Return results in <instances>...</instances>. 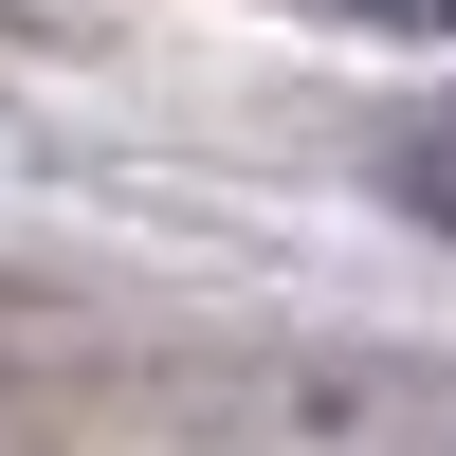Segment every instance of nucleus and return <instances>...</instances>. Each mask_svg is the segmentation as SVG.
I'll return each mask as SVG.
<instances>
[{"mask_svg":"<svg viewBox=\"0 0 456 456\" xmlns=\"http://www.w3.org/2000/svg\"><path fill=\"white\" fill-rule=\"evenodd\" d=\"M384 201L420 219V238H456V92H438V110H402V128H384Z\"/></svg>","mask_w":456,"mask_h":456,"instance_id":"nucleus-1","label":"nucleus"},{"mask_svg":"<svg viewBox=\"0 0 456 456\" xmlns=\"http://www.w3.org/2000/svg\"><path fill=\"white\" fill-rule=\"evenodd\" d=\"M311 19H347V37H456V0H311Z\"/></svg>","mask_w":456,"mask_h":456,"instance_id":"nucleus-2","label":"nucleus"}]
</instances>
